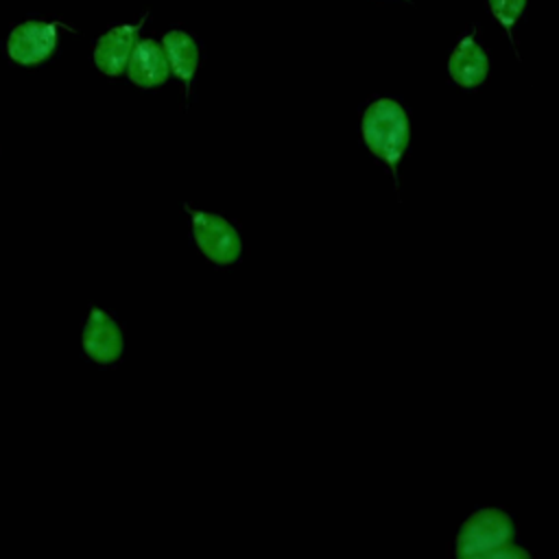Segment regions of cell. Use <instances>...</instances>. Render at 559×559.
I'll use <instances>...</instances> for the list:
<instances>
[{
	"instance_id": "1",
	"label": "cell",
	"mask_w": 559,
	"mask_h": 559,
	"mask_svg": "<svg viewBox=\"0 0 559 559\" xmlns=\"http://www.w3.org/2000/svg\"><path fill=\"white\" fill-rule=\"evenodd\" d=\"M362 135L378 157L395 164L408 142V118L395 100L380 98L362 116Z\"/></svg>"
},
{
	"instance_id": "2",
	"label": "cell",
	"mask_w": 559,
	"mask_h": 559,
	"mask_svg": "<svg viewBox=\"0 0 559 559\" xmlns=\"http://www.w3.org/2000/svg\"><path fill=\"white\" fill-rule=\"evenodd\" d=\"M513 539L511 518L493 507L472 513L456 535V557H472L493 550Z\"/></svg>"
},
{
	"instance_id": "3",
	"label": "cell",
	"mask_w": 559,
	"mask_h": 559,
	"mask_svg": "<svg viewBox=\"0 0 559 559\" xmlns=\"http://www.w3.org/2000/svg\"><path fill=\"white\" fill-rule=\"evenodd\" d=\"M192 234L199 249L214 264H231L240 255V236L218 214L192 212Z\"/></svg>"
},
{
	"instance_id": "4",
	"label": "cell",
	"mask_w": 559,
	"mask_h": 559,
	"mask_svg": "<svg viewBox=\"0 0 559 559\" xmlns=\"http://www.w3.org/2000/svg\"><path fill=\"white\" fill-rule=\"evenodd\" d=\"M83 352L98 365H114L124 349V338L118 323L100 308H92L81 336Z\"/></svg>"
},
{
	"instance_id": "5",
	"label": "cell",
	"mask_w": 559,
	"mask_h": 559,
	"mask_svg": "<svg viewBox=\"0 0 559 559\" xmlns=\"http://www.w3.org/2000/svg\"><path fill=\"white\" fill-rule=\"evenodd\" d=\"M57 46V26L39 20L17 24L9 35V57L17 63L33 66L44 61Z\"/></svg>"
},
{
	"instance_id": "6",
	"label": "cell",
	"mask_w": 559,
	"mask_h": 559,
	"mask_svg": "<svg viewBox=\"0 0 559 559\" xmlns=\"http://www.w3.org/2000/svg\"><path fill=\"white\" fill-rule=\"evenodd\" d=\"M129 79L140 87H153L166 81L170 72L168 57L164 48L153 39H140L135 41L129 63H127Z\"/></svg>"
},
{
	"instance_id": "7",
	"label": "cell",
	"mask_w": 559,
	"mask_h": 559,
	"mask_svg": "<svg viewBox=\"0 0 559 559\" xmlns=\"http://www.w3.org/2000/svg\"><path fill=\"white\" fill-rule=\"evenodd\" d=\"M135 33H138V26L124 24V26H116V28L107 31L98 39L96 50H94V61L103 74L114 76L127 68L131 50L135 46Z\"/></svg>"
},
{
	"instance_id": "8",
	"label": "cell",
	"mask_w": 559,
	"mask_h": 559,
	"mask_svg": "<svg viewBox=\"0 0 559 559\" xmlns=\"http://www.w3.org/2000/svg\"><path fill=\"white\" fill-rule=\"evenodd\" d=\"M448 70H450V76L459 85L474 87V85H480L485 81L487 70H489V61H487L485 50L472 37H465L463 41L456 44V48L450 57Z\"/></svg>"
},
{
	"instance_id": "9",
	"label": "cell",
	"mask_w": 559,
	"mask_h": 559,
	"mask_svg": "<svg viewBox=\"0 0 559 559\" xmlns=\"http://www.w3.org/2000/svg\"><path fill=\"white\" fill-rule=\"evenodd\" d=\"M162 48L168 57L170 70L181 81H190L197 70V61H199V50H197V44L192 41V37L183 31H170L164 35Z\"/></svg>"
},
{
	"instance_id": "10",
	"label": "cell",
	"mask_w": 559,
	"mask_h": 559,
	"mask_svg": "<svg viewBox=\"0 0 559 559\" xmlns=\"http://www.w3.org/2000/svg\"><path fill=\"white\" fill-rule=\"evenodd\" d=\"M526 0H489V7L502 26H511L522 13Z\"/></svg>"
},
{
	"instance_id": "11",
	"label": "cell",
	"mask_w": 559,
	"mask_h": 559,
	"mask_svg": "<svg viewBox=\"0 0 559 559\" xmlns=\"http://www.w3.org/2000/svg\"><path fill=\"white\" fill-rule=\"evenodd\" d=\"M459 559H531V555L515 546V544H502L493 550H487V552H480V555H472V557H459Z\"/></svg>"
}]
</instances>
